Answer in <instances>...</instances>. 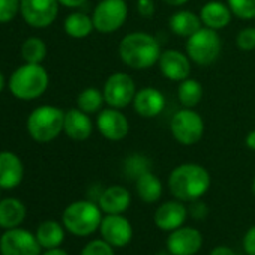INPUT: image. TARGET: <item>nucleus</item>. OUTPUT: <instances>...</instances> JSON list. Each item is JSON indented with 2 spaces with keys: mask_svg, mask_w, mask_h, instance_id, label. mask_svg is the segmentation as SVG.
Instances as JSON below:
<instances>
[{
  "mask_svg": "<svg viewBox=\"0 0 255 255\" xmlns=\"http://www.w3.org/2000/svg\"><path fill=\"white\" fill-rule=\"evenodd\" d=\"M168 24H170V29L174 35H177L180 38H186V39L203 27L200 15H197L191 11L174 12L171 15Z\"/></svg>",
  "mask_w": 255,
  "mask_h": 255,
  "instance_id": "23",
  "label": "nucleus"
},
{
  "mask_svg": "<svg viewBox=\"0 0 255 255\" xmlns=\"http://www.w3.org/2000/svg\"><path fill=\"white\" fill-rule=\"evenodd\" d=\"M158 66L161 74L171 81H183L191 74V59L179 50H165L161 53Z\"/></svg>",
  "mask_w": 255,
  "mask_h": 255,
  "instance_id": "15",
  "label": "nucleus"
},
{
  "mask_svg": "<svg viewBox=\"0 0 255 255\" xmlns=\"http://www.w3.org/2000/svg\"><path fill=\"white\" fill-rule=\"evenodd\" d=\"M161 47L155 36L144 32L128 33L119 44L122 62L132 69H149L159 62Z\"/></svg>",
  "mask_w": 255,
  "mask_h": 255,
  "instance_id": "1",
  "label": "nucleus"
},
{
  "mask_svg": "<svg viewBox=\"0 0 255 255\" xmlns=\"http://www.w3.org/2000/svg\"><path fill=\"white\" fill-rule=\"evenodd\" d=\"M207 212H209L207 206L203 201H198V200L192 201V204L189 207V213L195 219H204L207 216Z\"/></svg>",
  "mask_w": 255,
  "mask_h": 255,
  "instance_id": "37",
  "label": "nucleus"
},
{
  "mask_svg": "<svg viewBox=\"0 0 255 255\" xmlns=\"http://www.w3.org/2000/svg\"><path fill=\"white\" fill-rule=\"evenodd\" d=\"M243 248L248 255H255V225L246 231L243 237Z\"/></svg>",
  "mask_w": 255,
  "mask_h": 255,
  "instance_id": "36",
  "label": "nucleus"
},
{
  "mask_svg": "<svg viewBox=\"0 0 255 255\" xmlns=\"http://www.w3.org/2000/svg\"><path fill=\"white\" fill-rule=\"evenodd\" d=\"M0 191H2V188H0ZM0 194H2V192H0Z\"/></svg>",
  "mask_w": 255,
  "mask_h": 255,
  "instance_id": "46",
  "label": "nucleus"
},
{
  "mask_svg": "<svg viewBox=\"0 0 255 255\" xmlns=\"http://www.w3.org/2000/svg\"><path fill=\"white\" fill-rule=\"evenodd\" d=\"M233 15L240 20L255 18V0H227Z\"/></svg>",
  "mask_w": 255,
  "mask_h": 255,
  "instance_id": "31",
  "label": "nucleus"
},
{
  "mask_svg": "<svg viewBox=\"0 0 255 255\" xmlns=\"http://www.w3.org/2000/svg\"><path fill=\"white\" fill-rule=\"evenodd\" d=\"M96 126L99 134L108 141H120L129 134V122L119 110L108 107L98 113Z\"/></svg>",
  "mask_w": 255,
  "mask_h": 255,
  "instance_id": "12",
  "label": "nucleus"
},
{
  "mask_svg": "<svg viewBox=\"0 0 255 255\" xmlns=\"http://www.w3.org/2000/svg\"><path fill=\"white\" fill-rule=\"evenodd\" d=\"M137 194L144 203H156L162 195V183L152 171L143 174L135 180Z\"/></svg>",
  "mask_w": 255,
  "mask_h": 255,
  "instance_id": "25",
  "label": "nucleus"
},
{
  "mask_svg": "<svg viewBox=\"0 0 255 255\" xmlns=\"http://www.w3.org/2000/svg\"><path fill=\"white\" fill-rule=\"evenodd\" d=\"M203 95H204V89L198 80L186 78V80L180 81L179 89H177V98L183 107L194 108L195 105L200 104Z\"/></svg>",
  "mask_w": 255,
  "mask_h": 255,
  "instance_id": "27",
  "label": "nucleus"
},
{
  "mask_svg": "<svg viewBox=\"0 0 255 255\" xmlns=\"http://www.w3.org/2000/svg\"><path fill=\"white\" fill-rule=\"evenodd\" d=\"M3 87H5V75L0 72V92L3 90Z\"/></svg>",
  "mask_w": 255,
  "mask_h": 255,
  "instance_id": "43",
  "label": "nucleus"
},
{
  "mask_svg": "<svg viewBox=\"0 0 255 255\" xmlns=\"http://www.w3.org/2000/svg\"><path fill=\"white\" fill-rule=\"evenodd\" d=\"M188 209L182 201H167L161 204L155 213V224L164 231H174L180 228L186 219Z\"/></svg>",
  "mask_w": 255,
  "mask_h": 255,
  "instance_id": "19",
  "label": "nucleus"
},
{
  "mask_svg": "<svg viewBox=\"0 0 255 255\" xmlns=\"http://www.w3.org/2000/svg\"><path fill=\"white\" fill-rule=\"evenodd\" d=\"M252 194H254V197H255V179H254V182H252Z\"/></svg>",
  "mask_w": 255,
  "mask_h": 255,
  "instance_id": "45",
  "label": "nucleus"
},
{
  "mask_svg": "<svg viewBox=\"0 0 255 255\" xmlns=\"http://www.w3.org/2000/svg\"><path fill=\"white\" fill-rule=\"evenodd\" d=\"M105 102L104 99V93L95 87H87L84 89L78 98H77V105L80 110H83L84 113L87 114H92V113H98L101 111V107L102 104Z\"/></svg>",
  "mask_w": 255,
  "mask_h": 255,
  "instance_id": "29",
  "label": "nucleus"
},
{
  "mask_svg": "<svg viewBox=\"0 0 255 255\" xmlns=\"http://www.w3.org/2000/svg\"><path fill=\"white\" fill-rule=\"evenodd\" d=\"M48 74L41 63H26L11 75L9 89L18 99L32 101L44 95L48 87Z\"/></svg>",
  "mask_w": 255,
  "mask_h": 255,
  "instance_id": "3",
  "label": "nucleus"
},
{
  "mask_svg": "<svg viewBox=\"0 0 255 255\" xmlns=\"http://www.w3.org/2000/svg\"><path fill=\"white\" fill-rule=\"evenodd\" d=\"M170 131L174 140L182 146H194L204 134L203 117L195 110L185 107L173 114L170 120Z\"/></svg>",
  "mask_w": 255,
  "mask_h": 255,
  "instance_id": "7",
  "label": "nucleus"
},
{
  "mask_svg": "<svg viewBox=\"0 0 255 255\" xmlns=\"http://www.w3.org/2000/svg\"><path fill=\"white\" fill-rule=\"evenodd\" d=\"M233 12L228 8V5L216 0H210L200 9V18L204 27L212 30H222L225 29L231 21Z\"/></svg>",
  "mask_w": 255,
  "mask_h": 255,
  "instance_id": "21",
  "label": "nucleus"
},
{
  "mask_svg": "<svg viewBox=\"0 0 255 255\" xmlns=\"http://www.w3.org/2000/svg\"><path fill=\"white\" fill-rule=\"evenodd\" d=\"M101 207L92 200H80L71 203L62 216L65 228L74 236L84 237L95 233L102 222Z\"/></svg>",
  "mask_w": 255,
  "mask_h": 255,
  "instance_id": "4",
  "label": "nucleus"
},
{
  "mask_svg": "<svg viewBox=\"0 0 255 255\" xmlns=\"http://www.w3.org/2000/svg\"><path fill=\"white\" fill-rule=\"evenodd\" d=\"M36 239L45 249L59 248L65 239L63 227L57 221H44L36 230Z\"/></svg>",
  "mask_w": 255,
  "mask_h": 255,
  "instance_id": "24",
  "label": "nucleus"
},
{
  "mask_svg": "<svg viewBox=\"0 0 255 255\" xmlns=\"http://www.w3.org/2000/svg\"><path fill=\"white\" fill-rule=\"evenodd\" d=\"M80 255H114V251L108 242H105L104 239H96L89 242L83 248Z\"/></svg>",
  "mask_w": 255,
  "mask_h": 255,
  "instance_id": "32",
  "label": "nucleus"
},
{
  "mask_svg": "<svg viewBox=\"0 0 255 255\" xmlns=\"http://www.w3.org/2000/svg\"><path fill=\"white\" fill-rule=\"evenodd\" d=\"M24 167L12 152H0V188L14 189L23 182Z\"/></svg>",
  "mask_w": 255,
  "mask_h": 255,
  "instance_id": "17",
  "label": "nucleus"
},
{
  "mask_svg": "<svg viewBox=\"0 0 255 255\" xmlns=\"http://www.w3.org/2000/svg\"><path fill=\"white\" fill-rule=\"evenodd\" d=\"M210 255H236V252H234L231 248L221 245V246L213 248V249H212V252H210Z\"/></svg>",
  "mask_w": 255,
  "mask_h": 255,
  "instance_id": "38",
  "label": "nucleus"
},
{
  "mask_svg": "<svg viewBox=\"0 0 255 255\" xmlns=\"http://www.w3.org/2000/svg\"><path fill=\"white\" fill-rule=\"evenodd\" d=\"M102 93L108 107L122 110L134 102V98L137 95V86L129 74L114 72L107 78Z\"/></svg>",
  "mask_w": 255,
  "mask_h": 255,
  "instance_id": "9",
  "label": "nucleus"
},
{
  "mask_svg": "<svg viewBox=\"0 0 255 255\" xmlns=\"http://www.w3.org/2000/svg\"><path fill=\"white\" fill-rule=\"evenodd\" d=\"M26 218V206L18 198L0 200V228L11 230L20 227Z\"/></svg>",
  "mask_w": 255,
  "mask_h": 255,
  "instance_id": "22",
  "label": "nucleus"
},
{
  "mask_svg": "<svg viewBox=\"0 0 255 255\" xmlns=\"http://www.w3.org/2000/svg\"><path fill=\"white\" fill-rule=\"evenodd\" d=\"M236 45L242 51L255 50V27H245L236 36Z\"/></svg>",
  "mask_w": 255,
  "mask_h": 255,
  "instance_id": "34",
  "label": "nucleus"
},
{
  "mask_svg": "<svg viewBox=\"0 0 255 255\" xmlns=\"http://www.w3.org/2000/svg\"><path fill=\"white\" fill-rule=\"evenodd\" d=\"M155 255H171V254H170V251H159Z\"/></svg>",
  "mask_w": 255,
  "mask_h": 255,
  "instance_id": "44",
  "label": "nucleus"
},
{
  "mask_svg": "<svg viewBox=\"0 0 255 255\" xmlns=\"http://www.w3.org/2000/svg\"><path fill=\"white\" fill-rule=\"evenodd\" d=\"M131 204V194L126 188L114 185L102 191L98 206L107 215H122Z\"/></svg>",
  "mask_w": 255,
  "mask_h": 255,
  "instance_id": "20",
  "label": "nucleus"
},
{
  "mask_svg": "<svg viewBox=\"0 0 255 255\" xmlns=\"http://www.w3.org/2000/svg\"><path fill=\"white\" fill-rule=\"evenodd\" d=\"M203 245V236L197 228L180 227L167 239V249L171 255H194Z\"/></svg>",
  "mask_w": 255,
  "mask_h": 255,
  "instance_id": "14",
  "label": "nucleus"
},
{
  "mask_svg": "<svg viewBox=\"0 0 255 255\" xmlns=\"http://www.w3.org/2000/svg\"><path fill=\"white\" fill-rule=\"evenodd\" d=\"M65 123V113L53 105H41L35 108L27 119V131L38 143H50L56 140Z\"/></svg>",
  "mask_w": 255,
  "mask_h": 255,
  "instance_id": "5",
  "label": "nucleus"
},
{
  "mask_svg": "<svg viewBox=\"0 0 255 255\" xmlns=\"http://www.w3.org/2000/svg\"><path fill=\"white\" fill-rule=\"evenodd\" d=\"M101 234L111 246L122 248L132 239V225L122 215H107L101 222Z\"/></svg>",
  "mask_w": 255,
  "mask_h": 255,
  "instance_id": "13",
  "label": "nucleus"
},
{
  "mask_svg": "<svg viewBox=\"0 0 255 255\" xmlns=\"http://www.w3.org/2000/svg\"><path fill=\"white\" fill-rule=\"evenodd\" d=\"M42 255H69V254L60 248H53V249H47Z\"/></svg>",
  "mask_w": 255,
  "mask_h": 255,
  "instance_id": "41",
  "label": "nucleus"
},
{
  "mask_svg": "<svg viewBox=\"0 0 255 255\" xmlns=\"http://www.w3.org/2000/svg\"><path fill=\"white\" fill-rule=\"evenodd\" d=\"M222 42L216 30L201 27L186 41V54L198 66H209L221 54Z\"/></svg>",
  "mask_w": 255,
  "mask_h": 255,
  "instance_id": "6",
  "label": "nucleus"
},
{
  "mask_svg": "<svg viewBox=\"0 0 255 255\" xmlns=\"http://www.w3.org/2000/svg\"><path fill=\"white\" fill-rule=\"evenodd\" d=\"M155 2L153 0H137V11L144 18H152L155 14Z\"/></svg>",
  "mask_w": 255,
  "mask_h": 255,
  "instance_id": "35",
  "label": "nucleus"
},
{
  "mask_svg": "<svg viewBox=\"0 0 255 255\" xmlns=\"http://www.w3.org/2000/svg\"><path fill=\"white\" fill-rule=\"evenodd\" d=\"M245 144L249 150H254L255 152V129L254 131H249L246 138H245Z\"/></svg>",
  "mask_w": 255,
  "mask_h": 255,
  "instance_id": "40",
  "label": "nucleus"
},
{
  "mask_svg": "<svg viewBox=\"0 0 255 255\" xmlns=\"http://www.w3.org/2000/svg\"><path fill=\"white\" fill-rule=\"evenodd\" d=\"M20 12L29 26L44 29L57 18L59 0H21Z\"/></svg>",
  "mask_w": 255,
  "mask_h": 255,
  "instance_id": "11",
  "label": "nucleus"
},
{
  "mask_svg": "<svg viewBox=\"0 0 255 255\" xmlns=\"http://www.w3.org/2000/svg\"><path fill=\"white\" fill-rule=\"evenodd\" d=\"M63 27H65L66 35L74 38V39L87 38L92 33V30L95 29L93 20L83 12H74V14L68 15Z\"/></svg>",
  "mask_w": 255,
  "mask_h": 255,
  "instance_id": "26",
  "label": "nucleus"
},
{
  "mask_svg": "<svg viewBox=\"0 0 255 255\" xmlns=\"http://www.w3.org/2000/svg\"><path fill=\"white\" fill-rule=\"evenodd\" d=\"M86 2H87V0H59V3L66 6V8H80Z\"/></svg>",
  "mask_w": 255,
  "mask_h": 255,
  "instance_id": "39",
  "label": "nucleus"
},
{
  "mask_svg": "<svg viewBox=\"0 0 255 255\" xmlns=\"http://www.w3.org/2000/svg\"><path fill=\"white\" fill-rule=\"evenodd\" d=\"M149 171H152V161L141 153L129 155L123 162V173L129 180H137Z\"/></svg>",
  "mask_w": 255,
  "mask_h": 255,
  "instance_id": "28",
  "label": "nucleus"
},
{
  "mask_svg": "<svg viewBox=\"0 0 255 255\" xmlns=\"http://www.w3.org/2000/svg\"><path fill=\"white\" fill-rule=\"evenodd\" d=\"M162 2H165L170 6H183L189 2V0H162Z\"/></svg>",
  "mask_w": 255,
  "mask_h": 255,
  "instance_id": "42",
  "label": "nucleus"
},
{
  "mask_svg": "<svg viewBox=\"0 0 255 255\" xmlns=\"http://www.w3.org/2000/svg\"><path fill=\"white\" fill-rule=\"evenodd\" d=\"M93 125L87 113L80 108H71L65 113V123H63V132L75 140L84 141L92 135Z\"/></svg>",
  "mask_w": 255,
  "mask_h": 255,
  "instance_id": "18",
  "label": "nucleus"
},
{
  "mask_svg": "<svg viewBox=\"0 0 255 255\" xmlns=\"http://www.w3.org/2000/svg\"><path fill=\"white\" fill-rule=\"evenodd\" d=\"M41 248L36 234L21 227L6 230L0 236L2 255H41Z\"/></svg>",
  "mask_w": 255,
  "mask_h": 255,
  "instance_id": "10",
  "label": "nucleus"
},
{
  "mask_svg": "<svg viewBox=\"0 0 255 255\" xmlns=\"http://www.w3.org/2000/svg\"><path fill=\"white\" fill-rule=\"evenodd\" d=\"M168 188L174 198L192 203L209 191L210 174L198 164H182L171 171Z\"/></svg>",
  "mask_w": 255,
  "mask_h": 255,
  "instance_id": "2",
  "label": "nucleus"
},
{
  "mask_svg": "<svg viewBox=\"0 0 255 255\" xmlns=\"http://www.w3.org/2000/svg\"><path fill=\"white\" fill-rule=\"evenodd\" d=\"M128 18V5L125 0H101L96 5L92 20L99 33L117 32Z\"/></svg>",
  "mask_w": 255,
  "mask_h": 255,
  "instance_id": "8",
  "label": "nucleus"
},
{
  "mask_svg": "<svg viewBox=\"0 0 255 255\" xmlns=\"http://www.w3.org/2000/svg\"><path fill=\"white\" fill-rule=\"evenodd\" d=\"M21 8V0H0V23L14 20Z\"/></svg>",
  "mask_w": 255,
  "mask_h": 255,
  "instance_id": "33",
  "label": "nucleus"
},
{
  "mask_svg": "<svg viewBox=\"0 0 255 255\" xmlns=\"http://www.w3.org/2000/svg\"><path fill=\"white\" fill-rule=\"evenodd\" d=\"M134 110L146 119L156 117L165 108V96L155 87H144L137 92L134 98Z\"/></svg>",
  "mask_w": 255,
  "mask_h": 255,
  "instance_id": "16",
  "label": "nucleus"
},
{
  "mask_svg": "<svg viewBox=\"0 0 255 255\" xmlns=\"http://www.w3.org/2000/svg\"><path fill=\"white\" fill-rule=\"evenodd\" d=\"M21 56L27 63H41L47 56V45L39 38H29L21 47Z\"/></svg>",
  "mask_w": 255,
  "mask_h": 255,
  "instance_id": "30",
  "label": "nucleus"
}]
</instances>
